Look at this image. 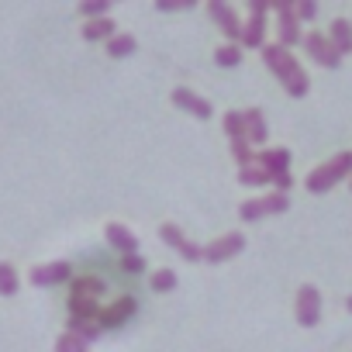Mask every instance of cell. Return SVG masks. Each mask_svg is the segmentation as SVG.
Here are the masks:
<instances>
[{
	"instance_id": "obj_1",
	"label": "cell",
	"mask_w": 352,
	"mask_h": 352,
	"mask_svg": "<svg viewBox=\"0 0 352 352\" xmlns=\"http://www.w3.org/2000/svg\"><path fill=\"white\" fill-rule=\"evenodd\" d=\"M263 63L270 66V73L283 83V90H287L290 97H307L311 80H307V73L300 69V63L290 56V49H283V45H263Z\"/></svg>"
},
{
	"instance_id": "obj_2",
	"label": "cell",
	"mask_w": 352,
	"mask_h": 352,
	"mask_svg": "<svg viewBox=\"0 0 352 352\" xmlns=\"http://www.w3.org/2000/svg\"><path fill=\"white\" fill-rule=\"evenodd\" d=\"M345 176H352V152H338V155H331L328 162H321L318 169H311L307 180H304V187H307L311 194H328L335 184L345 180Z\"/></svg>"
},
{
	"instance_id": "obj_3",
	"label": "cell",
	"mask_w": 352,
	"mask_h": 352,
	"mask_svg": "<svg viewBox=\"0 0 352 352\" xmlns=\"http://www.w3.org/2000/svg\"><path fill=\"white\" fill-rule=\"evenodd\" d=\"M266 14H270V0H249V21L242 25L239 45H249V49L266 45Z\"/></svg>"
},
{
	"instance_id": "obj_4",
	"label": "cell",
	"mask_w": 352,
	"mask_h": 352,
	"mask_svg": "<svg viewBox=\"0 0 352 352\" xmlns=\"http://www.w3.org/2000/svg\"><path fill=\"white\" fill-rule=\"evenodd\" d=\"M270 11H276V38H280L276 45H283V49L300 45L304 35H300V21H297V14H294V4H290V0H273Z\"/></svg>"
},
{
	"instance_id": "obj_5",
	"label": "cell",
	"mask_w": 352,
	"mask_h": 352,
	"mask_svg": "<svg viewBox=\"0 0 352 352\" xmlns=\"http://www.w3.org/2000/svg\"><path fill=\"white\" fill-rule=\"evenodd\" d=\"M159 239L169 245V249H176L187 263H204V249L201 245H194L187 235H184V228L180 225H173V221H162L159 225Z\"/></svg>"
},
{
	"instance_id": "obj_6",
	"label": "cell",
	"mask_w": 352,
	"mask_h": 352,
	"mask_svg": "<svg viewBox=\"0 0 352 352\" xmlns=\"http://www.w3.org/2000/svg\"><path fill=\"white\" fill-rule=\"evenodd\" d=\"M304 52L318 63V66H324V69H338L342 66V56H338V49L328 42V35H321V32H311V35H304Z\"/></svg>"
},
{
	"instance_id": "obj_7",
	"label": "cell",
	"mask_w": 352,
	"mask_h": 352,
	"mask_svg": "<svg viewBox=\"0 0 352 352\" xmlns=\"http://www.w3.org/2000/svg\"><path fill=\"white\" fill-rule=\"evenodd\" d=\"M294 314H297V324H300V328H314V324L321 321V294H318V287L304 283V287L297 290Z\"/></svg>"
},
{
	"instance_id": "obj_8",
	"label": "cell",
	"mask_w": 352,
	"mask_h": 352,
	"mask_svg": "<svg viewBox=\"0 0 352 352\" xmlns=\"http://www.w3.org/2000/svg\"><path fill=\"white\" fill-rule=\"evenodd\" d=\"M242 249H245V235H242V232H228V235L214 239L211 245H204V263H208V266H221L225 259L239 256Z\"/></svg>"
},
{
	"instance_id": "obj_9",
	"label": "cell",
	"mask_w": 352,
	"mask_h": 352,
	"mask_svg": "<svg viewBox=\"0 0 352 352\" xmlns=\"http://www.w3.org/2000/svg\"><path fill=\"white\" fill-rule=\"evenodd\" d=\"M208 14H211V21L225 32L228 45H239V38H242V21H239V14H235L228 4H221V0H208Z\"/></svg>"
},
{
	"instance_id": "obj_10",
	"label": "cell",
	"mask_w": 352,
	"mask_h": 352,
	"mask_svg": "<svg viewBox=\"0 0 352 352\" xmlns=\"http://www.w3.org/2000/svg\"><path fill=\"white\" fill-rule=\"evenodd\" d=\"M66 280H73V266L66 263V259H59V263H42V266H35L32 273H28V283L32 287H56V283H66Z\"/></svg>"
},
{
	"instance_id": "obj_11",
	"label": "cell",
	"mask_w": 352,
	"mask_h": 352,
	"mask_svg": "<svg viewBox=\"0 0 352 352\" xmlns=\"http://www.w3.org/2000/svg\"><path fill=\"white\" fill-rule=\"evenodd\" d=\"M173 104L180 107V111H187V114H194L197 121H211V118H214V107H211V100L197 97L190 87H176V90H173Z\"/></svg>"
},
{
	"instance_id": "obj_12",
	"label": "cell",
	"mask_w": 352,
	"mask_h": 352,
	"mask_svg": "<svg viewBox=\"0 0 352 352\" xmlns=\"http://www.w3.org/2000/svg\"><path fill=\"white\" fill-rule=\"evenodd\" d=\"M104 239H107V245L118 249L121 256H135V252H138V239L131 235V228H124V225H118V221H107Z\"/></svg>"
},
{
	"instance_id": "obj_13",
	"label": "cell",
	"mask_w": 352,
	"mask_h": 352,
	"mask_svg": "<svg viewBox=\"0 0 352 352\" xmlns=\"http://www.w3.org/2000/svg\"><path fill=\"white\" fill-rule=\"evenodd\" d=\"M135 311H138V300H135L131 294H124L114 307H104V311H100V328H121Z\"/></svg>"
},
{
	"instance_id": "obj_14",
	"label": "cell",
	"mask_w": 352,
	"mask_h": 352,
	"mask_svg": "<svg viewBox=\"0 0 352 352\" xmlns=\"http://www.w3.org/2000/svg\"><path fill=\"white\" fill-rule=\"evenodd\" d=\"M256 166H263L270 176H280L290 169V148H263L256 152Z\"/></svg>"
},
{
	"instance_id": "obj_15",
	"label": "cell",
	"mask_w": 352,
	"mask_h": 352,
	"mask_svg": "<svg viewBox=\"0 0 352 352\" xmlns=\"http://www.w3.org/2000/svg\"><path fill=\"white\" fill-rule=\"evenodd\" d=\"M242 114H245V138H249V145H266L270 128H266L263 111H259V107H249V111H242Z\"/></svg>"
},
{
	"instance_id": "obj_16",
	"label": "cell",
	"mask_w": 352,
	"mask_h": 352,
	"mask_svg": "<svg viewBox=\"0 0 352 352\" xmlns=\"http://www.w3.org/2000/svg\"><path fill=\"white\" fill-rule=\"evenodd\" d=\"M328 42L338 49V56H349V52H352V21L335 18V21H331V32H328Z\"/></svg>"
},
{
	"instance_id": "obj_17",
	"label": "cell",
	"mask_w": 352,
	"mask_h": 352,
	"mask_svg": "<svg viewBox=\"0 0 352 352\" xmlns=\"http://www.w3.org/2000/svg\"><path fill=\"white\" fill-rule=\"evenodd\" d=\"M114 32V18H97V21H83V38L87 42H111Z\"/></svg>"
},
{
	"instance_id": "obj_18",
	"label": "cell",
	"mask_w": 352,
	"mask_h": 352,
	"mask_svg": "<svg viewBox=\"0 0 352 352\" xmlns=\"http://www.w3.org/2000/svg\"><path fill=\"white\" fill-rule=\"evenodd\" d=\"M176 273L169 270V266H162V270H155L152 276H148V287H152V294H173L176 290Z\"/></svg>"
},
{
	"instance_id": "obj_19",
	"label": "cell",
	"mask_w": 352,
	"mask_h": 352,
	"mask_svg": "<svg viewBox=\"0 0 352 352\" xmlns=\"http://www.w3.org/2000/svg\"><path fill=\"white\" fill-rule=\"evenodd\" d=\"M21 290V276L11 263H0V297H14Z\"/></svg>"
},
{
	"instance_id": "obj_20",
	"label": "cell",
	"mask_w": 352,
	"mask_h": 352,
	"mask_svg": "<svg viewBox=\"0 0 352 352\" xmlns=\"http://www.w3.org/2000/svg\"><path fill=\"white\" fill-rule=\"evenodd\" d=\"M214 63H218L221 69L242 66V45H218V49H214Z\"/></svg>"
},
{
	"instance_id": "obj_21",
	"label": "cell",
	"mask_w": 352,
	"mask_h": 352,
	"mask_svg": "<svg viewBox=\"0 0 352 352\" xmlns=\"http://www.w3.org/2000/svg\"><path fill=\"white\" fill-rule=\"evenodd\" d=\"M56 352H90V342L76 331H63L56 338Z\"/></svg>"
},
{
	"instance_id": "obj_22",
	"label": "cell",
	"mask_w": 352,
	"mask_h": 352,
	"mask_svg": "<svg viewBox=\"0 0 352 352\" xmlns=\"http://www.w3.org/2000/svg\"><path fill=\"white\" fill-rule=\"evenodd\" d=\"M76 14L87 18V21H97V18L111 14V4H107V0H83V4H76Z\"/></svg>"
},
{
	"instance_id": "obj_23",
	"label": "cell",
	"mask_w": 352,
	"mask_h": 352,
	"mask_svg": "<svg viewBox=\"0 0 352 352\" xmlns=\"http://www.w3.org/2000/svg\"><path fill=\"white\" fill-rule=\"evenodd\" d=\"M135 35H114L111 42H107V56L111 59H124V56H131L135 52Z\"/></svg>"
},
{
	"instance_id": "obj_24",
	"label": "cell",
	"mask_w": 352,
	"mask_h": 352,
	"mask_svg": "<svg viewBox=\"0 0 352 352\" xmlns=\"http://www.w3.org/2000/svg\"><path fill=\"white\" fill-rule=\"evenodd\" d=\"M73 294L97 300V297L104 294V280H97V276H80V280H73Z\"/></svg>"
},
{
	"instance_id": "obj_25",
	"label": "cell",
	"mask_w": 352,
	"mask_h": 352,
	"mask_svg": "<svg viewBox=\"0 0 352 352\" xmlns=\"http://www.w3.org/2000/svg\"><path fill=\"white\" fill-rule=\"evenodd\" d=\"M273 176L263 169V166H249V169H239V184L242 187H263V184H270Z\"/></svg>"
},
{
	"instance_id": "obj_26",
	"label": "cell",
	"mask_w": 352,
	"mask_h": 352,
	"mask_svg": "<svg viewBox=\"0 0 352 352\" xmlns=\"http://www.w3.org/2000/svg\"><path fill=\"white\" fill-rule=\"evenodd\" d=\"M221 124H225V135L235 142V138H245V114L242 111H228L225 118H221Z\"/></svg>"
},
{
	"instance_id": "obj_27",
	"label": "cell",
	"mask_w": 352,
	"mask_h": 352,
	"mask_svg": "<svg viewBox=\"0 0 352 352\" xmlns=\"http://www.w3.org/2000/svg\"><path fill=\"white\" fill-rule=\"evenodd\" d=\"M232 155H235L239 169H249V166H256V152H252L249 138H235V142H232Z\"/></svg>"
},
{
	"instance_id": "obj_28",
	"label": "cell",
	"mask_w": 352,
	"mask_h": 352,
	"mask_svg": "<svg viewBox=\"0 0 352 352\" xmlns=\"http://www.w3.org/2000/svg\"><path fill=\"white\" fill-rule=\"evenodd\" d=\"M259 201H263V211H266V214H283V211H290V197H287V194H276V190H273V194H266V197H259Z\"/></svg>"
},
{
	"instance_id": "obj_29",
	"label": "cell",
	"mask_w": 352,
	"mask_h": 352,
	"mask_svg": "<svg viewBox=\"0 0 352 352\" xmlns=\"http://www.w3.org/2000/svg\"><path fill=\"white\" fill-rule=\"evenodd\" d=\"M266 211H263V201H242L239 204V218L242 221H259Z\"/></svg>"
},
{
	"instance_id": "obj_30",
	"label": "cell",
	"mask_w": 352,
	"mask_h": 352,
	"mask_svg": "<svg viewBox=\"0 0 352 352\" xmlns=\"http://www.w3.org/2000/svg\"><path fill=\"white\" fill-rule=\"evenodd\" d=\"M294 14H297V21H314L318 4H314V0H297V4H294Z\"/></svg>"
},
{
	"instance_id": "obj_31",
	"label": "cell",
	"mask_w": 352,
	"mask_h": 352,
	"mask_svg": "<svg viewBox=\"0 0 352 352\" xmlns=\"http://www.w3.org/2000/svg\"><path fill=\"white\" fill-rule=\"evenodd\" d=\"M194 0H155V11H190Z\"/></svg>"
},
{
	"instance_id": "obj_32",
	"label": "cell",
	"mask_w": 352,
	"mask_h": 352,
	"mask_svg": "<svg viewBox=\"0 0 352 352\" xmlns=\"http://www.w3.org/2000/svg\"><path fill=\"white\" fill-rule=\"evenodd\" d=\"M121 270L135 276V273H142V270H145V259H142L138 252H135V256H121Z\"/></svg>"
},
{
	"instance_id": "obj_33",
	"label": "cell",
	"mask_w": 352,
	"mask_h": 352,
	"mask_svg": "<svg viewBox=\"0 0 352 352\" xmlns=\"http://www.w3.org/2000/svg\"><path fill=\"white\" fill-rule=\"evenodd\" d=\"M270 184H273V190H276V194H287V190L294 187V180H290V173H280V176H273Z\"/></svg>"
},
{
	"instance_id": "obj_34",
	"label": "cell",
	"mask_w": 352,
	"mask_h": 352,
	"mask_svg": "<svg viewBox=\"0 0 352 352\" xmlns=\"http://www.w3.org/2000/svg\"><path fill=\"white\" fill-rule=\"evenodd\" d=\"M345 311H349V314H352V294H349V297H345Z\"/></svg>"
},
{
	"instance_id": "obj_35",
	"label": "cell",
	"mask_w": 352,
	"mask_h": 352,
	"mask_svg": "<svg viewBox=\"0 0 352 352\" xmlns=\"http://www.w3.org/2000/svg\"><path fill=\"white\" fill-rule=\"evenodd\" d=\"M349 190H352V176H349Z\"/></svg>"
}]
</instances>
